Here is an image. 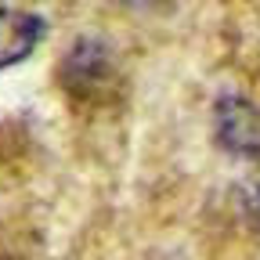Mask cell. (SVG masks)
<instances>
[{
  "mask_svg": "<svg viewBox=\"0 0 260 260\" xmlns=\"http://www.w3.org/2000/svg\"><path fill=\"white\" fill-rule=\"evenodd\" d=\"M40 37H44V22L37 15L0 8V69L18 65L22 58H29L32 51H37Z\"/></svg>",
  "mask_w": 260,
  "mask_h": 260,
  "instance_id": "obj_1",
  "label": "cell"
},
{
  "mask_svg": "<svg viewBox=\"0 0 260 260\" xmlns=\"http://www.w3.org/2000/svg\"><path fill=\"white\" fill-rule=\"evenodd\" d=\"M217 119H220V141L232 152L260 155V112H253L239 98H224Z\"/></svg>",
  "mask_w": 260,
  "mask_h": 260,
  "instance_id": "obj_2",
  "label": "cell"
}]
</instances>
